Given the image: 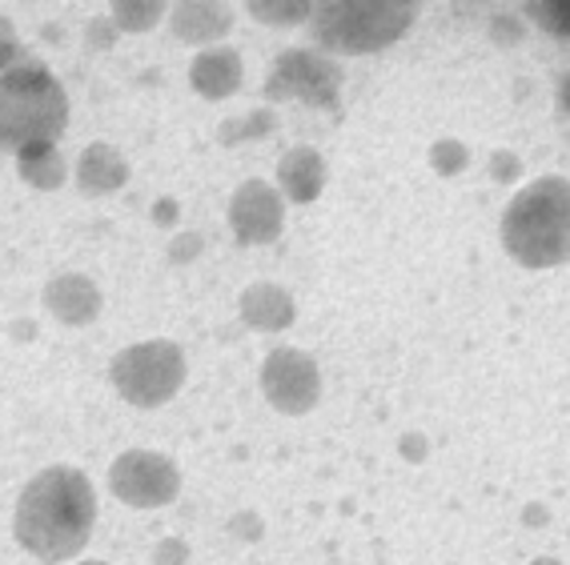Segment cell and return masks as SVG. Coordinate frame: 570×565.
<instances>
[{
    "label": "cell",
    "mask_w": 570,
    "mask_h": 565,
    "mask_svg": "<svg viewBox=\"0 0 570 565\" xmlns=\"http://www.w3.org/2000/svg\"><path fill=\"white\" fill-rule=\"evenodd\" d=\"M490 172H494V181L510 185V181H519V177H522V161H519V157H510V152H494Z\"/></svg>",
    "instance_id": "7402d4cb"
},
{
    "label": "cell",
    "mask_w": 570,
    "mask_h": 565,
    "mask_svg": "<svg viewBox=\"0 0 570 565\" xmlns=\"http://www.w3.org/2000/svg\"><path fill=\"white\" fill-rule=\"evenodd\" d=\"M277 185L294 205L317 201V192L326 189V157L309 145H297L277 161Z\"/></svg>",
    "instance_id": "4fadbf2b"
},
{
    "label": "cell",
    "mask_w": 570,
    "mask_h": 565,
    "mask_svg": "<svg viewBox=\"0 0 570 565\" xmlns=\"http://www.w3.org/2000/svg\"><path fill=\"white\" fill-rule=\"evenodd\" d=\"M17 169L37 189H61L65 181V157L57 152V145H29V149H21L17 152Z\"/></svg>",
    "instance_id": "2e32d148"
},
{
    "label": "cell",
    "mask_w": 570,
    "mask_h": 565,
    "mask_svg": "<svg viewBox=\"0 0 570 565\" xmlns=\"http://www.w3.org/2000/svg\"><path fill=\"white\" fill-rule=\"evenodd\" d=\"M97 525L92 482L72 465H49L21 489L12 534L37 562L61 565L81 554Z\"/></svg>",
    "instance_id": "6da1fadb"
},
{
    "label": "cell",
    "mask_w": 570,
    "mask_h": 565,
    "mask_svg": "<svg viewBox=\"0 0 570 565\" xmlns=\"http://www.w3.org/2000/svg\"><path fill=\"white\" fill-rule=\"evenodd\" d=\"M414 4H317L314 37L330 52H377L394 44L414 21Z\"/></svg>",
    "instance_id": "277c9868"
},
{
    "label": "cell",
    "mask_w": 570,
    "mask_h": 565,
    "mask_svg": "<svg viewBox=\"0 0 570 565\" xmlns=\"http://www.w3.org/2000/svg\"><path fill=\"white\" fill-rule=\"evenodd\" d=\"M109 377L117 394L137 409H157L174 402L185 381V354L174 341H141L129 345L109 361Z\"/></svg>",
    "instance_id": "5b68a950"
},
{
    "label": "cell",
    "mask_w": 570,
    "mask_h": 565,
    "mask_svg": "<svg viewBox=\"0 0 570 565\" xmlns=\"http://www.w3.org/2000/svg\"><path fill=\"white\" fill-rule=\"evenodd\" d=\"M77 565H109V562H77Z\"/></svg>",
    "instance_id": "83f0119b"
},
{
    "label": "cell",
    "mask_w": 570,
    "mask_h": 565,
    "mask_svg": "<svg viewBox=\"0 0 570 565\" xmlns=\"http://www.w3.org/2000/svg\"><path fill=\"white\" fill-rule=\"evenodd\" d=\"M430 165H434L442 177H459V172L470 165V152L462 141H439L434 149H430Z\"/></svg>",
    "instance_id": "ac0fdd59"
},
{
    "label": "cell",
    "mask_w": 570,
    "mask_h": 565,
    "mask_svg": "<svg viewBox=\"0 0 570 565\" xmlns=\"http://www.w3.org/2000/svg\"><path fill=\"white\" fill-rule=\"evenodd\" d=\"M229 29H234V12L225 4H177L174 9V32L189 44L214 49Z\"/></svg>",
    "instance_id": "9a60e30c"
},
{
    "label": "cell",
    "mask_w": 570,
    "mask_h": 565,
    "mask_svg": "<svg viewBox=\"0 0 570 565\" xmlns=\"http://www.w3.org/2000/svg\"><path fill=\"white\" fill-rule=\"evenodd\" d=\"M229 225L242 245H269L282 237L285 201L269 181H245L229 201Z\"/></svg>",
    "instance_id": "9c48e42d"
},
{
    "label": "cell",
    "mask_w": 570,
    "mask_h": 565,
    "mask_svg": "<svg viewBox=\"0 0 570 565\" xmlns=\"http://www.w3.org/2000/svg\"><path fill=\"white\" fill-rule=\"evenodd\" d=\"M527 12L554 37H570V4H527Z\"/></svg>",
    "instance_id": "ffe728a7"
},
{
    "label": "cell",
    "mask_w": 570,
    "mask_h": 565,
    "mask_svg": "<svg viewBox=\"0 0 570 565\" xmlns=\"http://www.w3.org/2000/svg\"><path fill=\"white\" fill-rule=\"evenodd\" d=\"M530 565H562V562H554V557H534Z\"/></svg>",
    "instance_id": "4316f807"
},
{
    "label": "cell",
    "mask_w": 570,
    "mask_h": 565,
    "mask_svg": "<svg viewBox=\"0 0 570 565\" xmlns=\"http://www.w3.org/2000/svg\"><path fill=\"white\" fill-rule=\"evenodd\" d=\"M242 52L229 49V44H214V49H202L189 65V81L202 92L205 101H225L242 89Z\"/></svg>",
    "instance_id": "8fae6325"
},
{
    "label": "cell",
    "mask_w": 570,
    "mask_h": 565,
    "mask_svg": "<svg viewBox=\"0 0 570 565\" xmlns=\"http://www.w3.org/2000/svg\"><path fill=\"white\" fill-rule=\"evenodd\" d=\"M402 454L406 457H414V462H422V457H426V437H406V442H402Z\"/></svg>",
    "instance_id": "cb8c5ba5"
},
{
    "label": "cell",
    "mask_w": 570,
    "mask_h": 565,
    "mask_svg": "<svg viewBox=\"0 0 570 565\" xmlns=\"http://www.w3.org/2000/svg\"><path fill=\"white\" fill-rule=\"evenodd\" d=\"M262 394H265V402L285 417L309 414L317 405V397H322L317 361L306 349H289V345L274 349V354L262 361Z\"/></svg>",
    "instance_id": "ba28073f"
},
{
    "label": "cell",
    "mask_w": 570,
    "mask_h": 565,
    "mask_svg": "<svg viewBox=\"0 0 570 565\" xmlns=\"http://www.w3.org/2000/svg\"><path fill=\"white\" fill-rule=\"evenodd\" d=\"M562 109L570 112V77H567V85H562Z\"/></svg>",
    "instance_id": "484cf974"
},
{
    "label": "cell",
    "mask_w": 570,
    "mask_h": 565,
    "mask_svg": "<svg viewBox=\"0 0 570 565\" xmlns=\"http://www.w3.org/2000/svg\"><path fill=\"white\" fill-rule=\"evenodd\" d=\"M21 61H24V52H21V44H17V32H12V24L0 17V77Z\"/></svg>",
    "instance_id": "44dd1931"
},
{
    "label": "cell",
    "mask_w": 570,
    "mask_h": 565,
    "mask_svg": "<svg viewBox=\"0 0 570 565\" xmlns=\"http://www.w3.org/2000/svg\"><path fill=\"white\" fill-rule=\"evenodd\" d=\"M257 21H269V24H297L302 17L314 12V4H249Z\"/></svg>",
    "instance_id": "d6986e66"
},
{
    "label": "cell",
    "mask_w": 570,
    "mask_h": 565,
    "mask_svg": "<svg viewBox=\"0 0 570 565\" xmlns=\"http://www.w3.org/2000/svg\"><path fill=\"white\" fill-rule=\"evenodd\" d=\"M129 181V165L109 141H92L89 149L81 152V161H77V185L92 197H101V192L121 189Z\"/></svg>",
    "instance_id": "5bb4252c"
},
{
    "label": "cell",
    "mask_w": 570,
    "mask_h": 565,
    "mask_svg": "<svg viewBox=\"0 0 570 565\" xmlns=\"http://www.w3.org/2000/svg\"><path fill=\"white\" fill-rule=\"evenodd\" d=\"M161 4H154V0H149V4H121V0H117V4H112V17H117V24H121L125 32H145V29H154L157 21H161Z\"/></svg>",
    "instance_id": "e0dca14e"
},
{
    "label": "cell",
    "mask_w": 570,
    "mask_h": 565,
    "mask_svg": "<svg viewBox=\"0 0 570 565\" xmlns=\"http://www.w3.org/2000/svg\"><path fill=\"white\" fill-rule=\"evenodd\" d=\"M69 129V97L41 61L24 57L0 77V149L52 145Z\"/></svg>",
    "instance_id": "3957f363"
},
{
    "label": "cell",
    "mask_w": 570,
    "mask_h": 565,
    "mask_svg": "<svg viewBox=\"0 0 570 565\" xmlns=\"http://www.w3.org/2000/svg\"><path fill=\"white\" fill-rule=\"evenodd\" d=\"M157 562L161 565H181V557H185V545L181 542H165V545H157Z\"/></svg>",
    "instance_id": "603a6c76"
},
{
    "label": "cell",
    "mask_w": 570,
    "mask_h": 565,
    "mask_svg": "<svg viewBox=\"0 0 570 565\" xmlns=\"http://www.w3.org/2000/svg\"><path fill=\"white\" fill-rule=\"evenodd\" d=\"M45 309L61 325H89L101 314V289L85 272H61L45 285Z\"/></svg>",
    "instance_id": "30bf717a"
},
{
    "label": "cell",
    "mask_w": 570,
    "mask_h": 565,
    "mask_svg": "<svg viewBox=\"0 0 570 565\" xmlns=\"http://www.w3.org/2000/svg\"><path fill=\"white\" fill-rule=\"evenodd\" d=\"M237 309H242V321L249 325V329H257V334H282L297 317L294 297L274 281L249 285L242 294V301H237Z\"/></svg>",
    "instance_id": "7c38bea8"
},
{
    "label": "cell",
    "mask_w": 570,
    "mask_h": 565,
    "mask_svg": "<svg viewBox=\"0 0 570 565\" xmlns=\"http://www.w3.org/2000/svg\"><path fill=\"white\" fill-rule=\"evenodd\" d=\"M337 89H342V69L309 49L282 52L265 81L269 101H306L314 109H337Z\"/></svg>",
    "instance_id": "52a82bcc"
},
{
    "label": "cell",
    "mask_w": 570,
    "mask_h": 565,
    "mask_svg": "<svg viewBox=\"0 0 570 565\" xmlns=\"http://www.w3.org/2000/svg\"><path fill=\"white\" fill-rule=\"evenodd\" d=\"M502 245L527 269L570 261V181L542 177L507 205Z\"/></svg>",
    "instance_id": "7a4b0ae2"
},
{
    "label": "cell",
    "mask_w": 570,
    "mask_h": 565,
    "mask_svg": "<svg viewBox=\"0 0 570 565\" xmlns=\"http://www.w3.org/2000/svg\"><path fill=\"white\" fill-rule=\"evenodd\" d=\"M109 489L117 502L132 509H161L181 494V469L174 465V457L154 454V449H125L109 465Z\"/></svg>",
    "instance_id": "8992f818"
},
{
    "label": "cell",
    "mask_w": 570,
    "mask_h": 565,
    "mask_svg": "<svg viewBox=\"0 0 570 565\" xmlns=\"http://www.w3.org/2000/svg\"><path fill=\"white\" fill-rule=\"evenodd\" d=\"M177 217V205L169 201V197H165L161 205H154V221H161V225H169Z\"/></svg>",
    "instance_id": "d4e9b609"
}]
</instances>
